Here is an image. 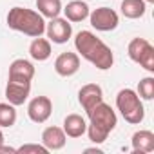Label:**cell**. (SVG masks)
<instances>
[{"label":"cell","instance_id":"ffe728a7","mask_svg":"<svg viewBox=\"0 0 154 154\" xmlns=\"http://www.w3.org/2000/svg\"><path fill=\"white\" fill-rule=\"evenodd\" d=\"M17 122V111L11 103H0V127H13Z\"/></svg>","mask_w":154,"mask_h":154},{"label":"cell","instance_id":"4fadbf2b","mask_svg":"<svg viewBox=\"0 0 154 154\" xmlns=\"http://www.w3.org/2000/svg\"><path fill=\"white\" fill-rule=\"evenodd\" d=\"M65 141H67V136H65L63 129H60V127L53 125L42 132V145L47 150H60V149H63Z\"/></svg>","mask_w":154,"mask_h":154},{"label":"cell","instance_id":"5b68a950","mask_svg":"<svg viewBox=\"0 0 154 154\" xmlns=\"http://www.w3.org/2000/svg\"><path fill=\"white\" fill-rule=\"evenodd\" d=\"M129 58L136 63H140L145 71L154 72V47L145 38H132L127 47Z\"/></svg>","mask_w":154,"mask_h":154},{"label":"cell","instance_id":"7402d4cb","mask_svg":"<svg viewBox=\"0 0 154 154\" xmlns=\"http://www.w3.org/2000/svg\"><path fill=\"white\" fill-rule=\"evenodd\" d=\"M17 152H24V154H27V152H36V154H47L49 150L44 147V145H38V143H27V145H22V147H18L17 149Z\"/></svg>","mask_w":154,"mask_h":154},{"label":"cell","instance_id":"ac0fdd59","mask_svg":"<svg viewBox=\"0 0 154 154\" xmlns=\"http://www.w3.org/2000/svg\"><path fill=\"white\" fill-rule=\"evenodd\" d=\"M122 15L125 18H131V20H136V18H141L147 11V4L143 0H123L122 2Z\"/></svg>","mask_w":154,"mask_h":154},{"label":"cell","instance_id":"603a6c76","mask_svg":"<svg viewBox=\"0 0 154 154\" xmlns=\"http://www.w3.org/2000/svg\"><path fill=\"white\" fill-rule=\"evenodd\" d=\"M0 152H17V149H13V147H6L4 143L0 145Z\"/></svg>","mask_w":154,"mask_h":154},{"label":"cell","instance_id":"30bf717a","mask_svg":"<svg viewBox=\"0 0 154 154\" xmlns=\"http://www.w3.org/2000/svg\"><path fill=\"white\" fill-rule=\"evenodd\" d=\"M80 69V56L76 53H71V51H65L62 54H58V58L54 60V71L60 74V76H72L74 72H78Z\"/></svg>","mask_w":154,"mask_h":154},{"label":"cell","instance_id":"3957f363","mask_svg":"<svg viewBox=\"0 0 154 154\" xmlns=\"http://www.w3.org/2000/svg\"><path fill=\"white\" fill-rule=\"evenodd\" d=\"M8 26L13 31L24 33L31 38L42 36L45 33V20L38 11L27 9V8H20L15 6L9 9L8 13Z\"/></svg>","mask_w":154,"mask_h":154},{"label":"cell","instance_id":"7c38bea8","mask_svg":"<svg viewBox=\"0 0 154 154\" xmlns=\"http://www.w3.org/2000/svg\"><path fill=\"white\" fill-rule=\"evenodd\" d=\"M78 102L84 107V111H91L94 105L103 102V91L98 84H87L78 91Z\"/></svg>","mask_w":154,"mask_h":154},{"label":"cell","instance_id":"8992f818","mask_svg":"<svg viewBox=\"0 0 154 154\" xmlns=\"http://www.w3.org/2000/svg\"><path fill=\"white\" fill-rule=\"evenodd\" d=\"M89 20H91V26L96 29V31H114L120 24V18H118V13L111 8H98L94 9L93 13H89Z\"/></svg>","mask_w":154,"mask_h":154},{"label":"cell","instance_id":"2e32d148","mask_svg":"<svg viewBox=\"0 0 154 154\" xmlns=\"http://www.w3.org/2000/svg\"><path fill=\"white\" fill-rule=\"evenodd\" d=\"M62 11L65 13V18L69 22H84L91 13L89 6L85 2H82V0H72L65 8H62Z\"/></svg>","mask_w":154,"mask_h":154},{"label":"cell","instance_id":"277c9868","mask_svg":"<svg viewBox=\"0 0 154 154\" xmlns=\"http://www.w3.org/2000/svg\"><path fill=\"white\" fill-rule=\"evenodd\" d=\"M116 107L123 120L131 125H138L145 118V109L141 103V98L132 89H122L116 96Z\"/></svg>","mask_w":154,"mask_h":154},{"label":"cell","instance_id":"9c48e42d","mask_svg":"<svg viewBox=\"0 0 154 154\" xmlns=\"http://www.w3.org/2000/svg\"><path fill=\"white\" fill-rule=\"evenodd\" d=\"M33 76H35V67L29 60L17 58V60L11 62L8 80H11V82H29L31 84Z\"/></svg>","mask_w":154,"mask_h":154},{"label":"cell","instance_id":"ba28073f","mask_svg":"<svg viewBox=\"0 0 154 154\" xmlns=\"http://www.w3.org/2000/svg\"><path fill=\"white\" fill-rule=\"evenodd\" d=\"M53 112V102L47 96H35L27 105V116L35 123H44Z\"/></svg>","mask_w":154,"mask_h":154},{"label":"cell","instance_id":"8fae6325","mask_svg":"<svg viewBox=\"0 0 154 154\" xmlns=\"http://www.w3.org/2000/svg\"><path fill=\"white\" fill-rule=\"evenodd\" d=\"M31 93V84L29 82H11L8 80L6 85V98L11 105H24L26 100L29 98Z\"/></svg>","mask_w":154,"mask_h":154},{"label":"cell","instance_id":"e0dca14e","mask_svg":"<svg viewBox=\"0 0 154 154\" xmlns=\"http://www.w3.org/2000/svg\"><path fill=\"white\" fill-rule=\"evenodd\" d=\"M29 54H31V58L36 60V62H45V60L51 56V42L45 40V38L36 36V38L31 42V45H29Z\"/></svg>","mask_w":154,"mask_h":154},{"label":"cell","instance_id":"d4e9b609","mask_svg":"<svg viewBox=\"0 0 154 154\" xmlns=\"http://www.w3.org/2000/svg\"><path fill=\"white\" fill-rule=\"evenodd\" d=\"M4 143V132H2V129H0V145Z\"/></svg>","mask_w":154,"mask_h":154},{"label":"cell","instance_id":"6da1fadb","mask_svg":"<svg viewBox=\"0 0 154 154\" xmlns=\"http://www.w3.org/2000/svg\"><path fill=\"white\" fill-rule=\"evenodd\" d=\"M74 47L82 54V58L91 62L100 71H107L114 63V54H112L111 47L91 31H80L76 35Z\"/></svg>","mask_w":154,"mask_h":154},{"label":"cell","instance_id":"52a82bcc","mask_svg":"<svg viewBox=\"0 0 154 154\" xmlns=\"http://www.w3.org/2000/svg\"><path fill=\"white\" fill-rule=\"evenodd\" d=\"M45 33L53 44H65L72 35V27L67 18L56 17V18H51V22L45 26Z\"/></svg>","mask_w":154,"mask_h":154},{"label":"cell","instance_id":"44dd1931","mask_svg":"<svg viewBox=\"0 0 154 154\" xmlns=\"http://www.w3.org/2000/svg\"><path fill=\"white\" fill-rule=\"evenodd\" d=\"M138 96L141 100H152L154 98V78L152 76H145L138 84Z\"/></svg>","mask_w":154,"mask_h":154},{"label":"cell","instance_id":"d6986e66","mask_svg":"<svg viewBox=\"0 0 154 154\" xmlns=\"http://www.w3.org/2000/svg\"><path fill=\"white\" fill-rule=\"evenodd\" d=\"M36 9L45 18H56L62 13V2L60 0H36Z\"/></svg>","mask_w":154,"mask_h":154},{"label":"cell","instance_id":"9a60e30c","mask_svg":"<svg viewBox=\"0 0 154 154\" xmlns=\"http://www.w3.org/2000/svg\"><path fill=\"white\" fill-rule=\"evenodd\" d=\"M132 152L134 154H143V152H152L154 150V132L150 131H138L132 134Z\"/></svg>","mask_w":154,"mask_h":154},{"label":"cell","instance_id":"484cf974","mask_svg":"<svg viewBox=\"0 0 154 154\" xmlns=\"http://www.w3.org/2000/svg\"><path fill=\"white\" fill-rule=\"evenodd\" d=\"M145 4H154V0H143Z\"/></svg>","mask_w":154,"mask_h":154},{"label":"cell","instance_id":"5bb4252c","mask_svg":"<svg viewBox=\"0 0 154 154\" xmlns=\"http://www.w3.org/2000/svg\"><path fill=\"white\" fill-rule=\"evenodd\" d=\"M87 131V122L80 114H67L63 120V132L69 138H82Z\"/></svg>","mask_w":154,"mask_h":154},{"label":"cell","instance_id":"7a4b0ae2","mask_svg":"<svg viewBox=\"0 0 154 154\" xmlns=\"http://www.w3.org/2000/svg\"><path fill=\"white\" fill-rule=\"evenodd\" d=\"M87 116H89V125H87V131L85 132H87L89 140L93 143H96V145L103 143L107 140V136L118 125L116 112L105 102H100L91 111H87Z\"/></svg>","mask_w":154,"mask_h":154},{"label":"cell","instance_id":"cb8c5ba5","mask_svg":"<svg viewBox=\"0 0 154 154\" xmlns=\"http://www.w3.org/2000/svg\"><path fill=\"white\" fill-rule=\"evenodd\" d=\"M85 152H96V154H102V150L96 149V147H94V149H85Z\"/></svg>","mask_w":154,"mask_h":154}]
</instances>
